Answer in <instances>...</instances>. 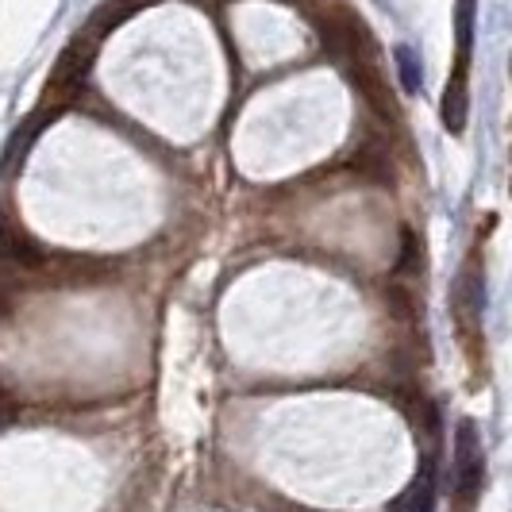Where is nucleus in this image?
Here are the masks:
<instances>
[{"label":"nucleus","mask_w":512,"mask_h":512,"mask_svg":"<svg viewBox=\"0 0 512 512\" xmlns=\"http://www.w3.org/2000/svg\"><path fill=\"white\" fill-rule=\"evenodd\" d=\"M0 235H4V224H0Z\"/></svg>","instance_id":"14"},{"label":"nucleus","mask_w":512,"mask_h":512,"mask_svg":"<svg viewBox=\"0 0 512 512\" xmlns=\"http://www.w3.org/2000/svg\"><path fill=\"white\" fill-rule=\"evenodd\" d=\"M466 112H470V97H466V62L455 66V74L443 89V128L451 135L466 131Z\"/></svg>","instance_id":"4"},{"label":"nucleus","mask_w":512,"mask_h":512,"mask_svg":"<svg viewBox=\"0 0 512 512\" xmlns=\"http://www.w3.org/2000/svg\"><path fill=\"white\" fill-rule=\"evenodd\" d=\"M351 85L370 101V108H374L382 120H397V101H393V93H389V81H382V74H378L374 66H355V70H351Z\"/></svg>","instance_id":"3"},{"label":"nucleus","mask_w":512,"mask_h":512,"mask_svg":"<svg viewBox=\"0 0 512 512\" xmlns=\"http://www.w3.org/2000/svg\"><path fill=\"white\" fill-rule=\"evenodd\" d=\"M0 255L8 258L12 266H24V270H39L47 262L43 247L31 235H24V231H4L0 235Z\"/></svg>","instance_id":"6"},{"label":"nucleus","mask_w":512,"mask_h":512,"mask_svg":"<svg viewBox=\"0 0 512 512\" xmlns=\"http://www.w3.org/2000/svg\"><path fill=\"white\" fill-rule=\"evenodd\" d=\"M351 166H355L366 181H374V185H393V166H389V158H385L382 147H374V143L359 147L355 158H351Z\"/></svg>","instance_id":"7"},{"label":"nucleus","mask_w":512,"mask_h":512,"mask_svg":"<svg viewBox=\"0 0 512 512\" xmlns=\"http://www.w3.org/2000/svg\"><path fill=\"white\" fill-rule=\"evenodd\" d=\"M131 12H135V0H108V4H101V8L93 12V24H89V39H97V35H104V31L120 27L131 16Z\"/></svg>","instance_id":"9"},{"label":"nucleus","mask_w":512,"mask_h":512,"mask_svg":"<svg viewBox=\"0 0 512 512\" xmlns=\"http://www.w3.org/2000/svg\"><path fill=\"white\" fill-rule=\"evenodd\" d=\"M382 301H385V312H389V316H397L401 324H416V301H412L409 289L389 285V289L382 293Z\"/></svg>","instance_id":"12"},{"label":"nucleus","mask_w":512,"mask_h":512,"mask_svg":"<svg viewBox=\"0 0 512 512\" xmlns=\"http://www.w3.org/2000/svg\"><path fill=\"white\" fill-rule=\"evenodd\" d=\"M393 62H397V74H401L405 93H420V85H424V66H420V54L412 51L409 43H401V47H393Z\"/></svg>","instance_id":"10"},{"label":"nucleus","mask_w":512,"mask_h":512,"mask_svg":"<svg viewBox=\"0 0 512 512\" xmlns=\"http://www.w3.org/2000/svg\"><path fill=\"white\" fill-rule=\"evenodd\" d=\"M482 305H486V282H482V274L478 270H466L459 282V308L462 316L474 324L478 316H482Z\"/></svg>","instance_id":"8"},{"label":"nucleus","mask_w":512,"mask_h":512,"mask_svg":"<svg viewBox=\"0 0 512 512\" xmlns=\"http://www.w3.org/2000/svg\"><path fill=\"white\" fill-rule=\"evenodd\" d=\"M436 451H428L424 462H420V474H416V482L405 497H397L401 501V512H432L436 509Z\"/></svg>","instance_id":"5"},{"label":"nucleus","mask_w":512,"mask_h":512,"mask_svg":"<svg viewBox=\"0 0 512 512\" xmlns=\"http://www.w3.org/2000/svg\"><path fill=\"white\" fill-rule=\"evenodd\" d=\"M397 270H401V274H416V270H420V239H416L412 228L401 231V258H397Z\"/></svg>","instance_id":"13"},{"label":"nucleus","mask_w":512,"mask_h":512,"mask_svg":"<svg viewBox=\"0 0 512 512\" xmlns=\"http://www.w3.org/2000/svg\"><path fill=\"white\" fill-rule=\"evenodd\" d=\"M474 12H478V0H459V4H455V39H459V62H470V47H474Z\"/></svg>","instance_id":"11"},{"label":"nucleus","mask_w":512,"mask_h":512,"mask_svg":"<svg viewBox=\"0 0 512 512\" xmlns=\"http://www.w3.org/2000/svg\"><path fill=\"white\" fill-rule=\"evenodd\" d=\"M486 482V459H482V439L474 420H462L455 428V489L462 501H474V493Z\"/></svg>","instance_id":"1"},{"label":"nucleus","mask_w":512,"mask_h":512,"mask_svg":"<svg viewBox=\"0 0 512 512\" xmlns=\"http://www.w3.org/2000/svg\"><path fill=\"white\" fill-rule=\"evenodd\" d=\"M93 43H97V39L77 35L74 43L58 54L54 74H51V93L58 97V101H70L77 89H81V81H85L89 66H93V54H97V51H93Z\"/></svg>","instance_id":"2"}]
</instances>
